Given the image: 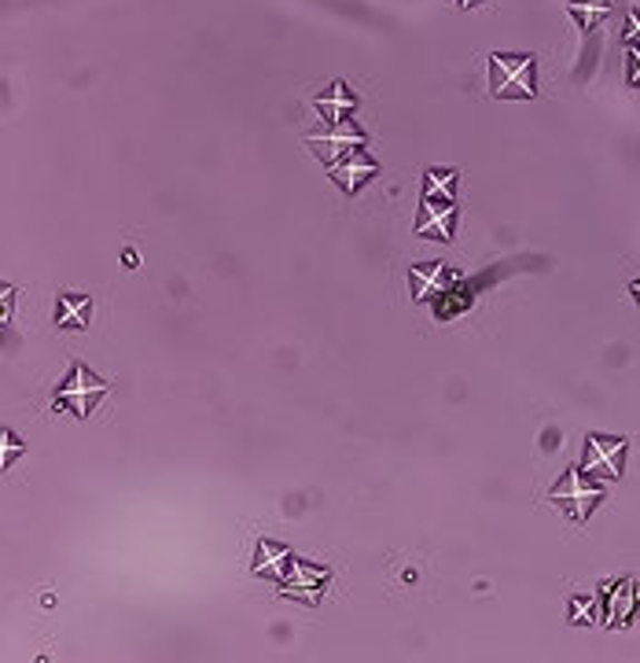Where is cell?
<instances>
[{
	"mask_svg": "<svg viewBox=\"0 0 640 663\" xmlns=\"http://www.w3.org/2000/svg\"><path fill=\"white\" fill-rule=\"evenodd\" d=\"M111 394V380L96 377L86 361H75L67 372V380L59 383V391L52 394V409H67L70 417H89L100 398Z\"/></svg>",
	"mask_w": 640,
	"mask_h": 663,
	"instance_id": "3",
	"label": "cell"
},
{
	"mask_svg": "<svg viewBox=\"0 0 640 663\" xmlns=\"http://www.w3.org/2000/svg\"><path fill=\"white\" fill-rule=\"evenodd\" d=\"M365 144H368V133L361 126H354V118H346V123H339V126H328L324 133H317V137H306V148L317 155L324 166L335 163L349 148H365Z\"/></svg>",
	"mask_w": 640,
	"mask_h": 663,
	"instance_id": "6",
	"label": "cell"
},
{
	"mask_svg": "<svg viewBox=\"0 0 640 663\" xmlns=\"http://www.w3.org/2000/svg\"><path fill=\"white\" fill-rule=\"evenodd\" d=\"M608 498V487L603 484H593L582 468H567L563 479L549 490V501L555 505V509H563V516L571 524H585L589 516H593L597 505Z\"/></svg>",
	"mask_w": 640,
	"mask_h": 663,
	"instance_id": "2",
	"label": "cell"
},
{
	"mask_svg": "<svg viewBox=\"0 0 640 663\" xmlns=\"http://www.w3.org/2000/svg\"><path fill=\"white\" fill-rule=\"evenodd\" d=\"M626 81L640 86V48H626Z\"/></svg>",
	"mask_w": 640,
	"mask_h": 663,
	"instance_id": "19",
	"label": "cell"
},
{
	"mask_svg": "<svg viewBox=\"0 0 640 663\" xmlns=\"http://www.w3.org/2000/svg\"><path fill=\"white\" fill-rule=\"evenodd\" d=\"M313 107H317V115H321L328 126H339V123H346L349 115H354L357 96H354V89L346 86V81H335V86H332L328 92L313 96Z\"/></svg>",
	"mask_w": 640,
	"mask_h": 663,
	"instance_id": "11",
	"label": "cell"
},
{
	"mask_svg": "<svg viewBox=\"0 0 640 663\" xmlns=\"http://www.w3.org/2000/svg\"><path fill=\"white\" fill-rule=\"evenodd\" d=\"M630 295H633V303L640 306V281H633V284H630Z\"/></svg>",
	"mask_w": 640,
	"mask_h": 663,
	"instance_id": "21",
	"label": "cell"
},
{
	"mask_svg": "<svg viewBox=\"0 0 640 663\" xmlns=\"http://www.w3.org/2000/svg\"><path fill=\"white\" fill-rule=\"evenodd\" d=\"M328 174L335 177V185H339L346 196H357V192L380 174V163L372 159L365 148H349L335 163H328Z\"/></svg>",
	"mask_w": 640,
	"mask_h": 663,
	"instance_id": "7",
	"label": "cell"
},
{
	"mask_svg": "<svg viewBox=\"0 0 640 663\" xmlns=\"http://www.w3.org/2000/svg\"><path fill=\"white\" fill-rule=\"evenodd\" d=\"M600 594H574L571 597V623L574 626H593L600 620Z\"/></svg>",
	"mask_w": 640,
	"mask_h": 663,
	"instance_id": "16",
	"label": "cell"
},
{
	"mask_svg": "<svg viewBox=\"0 0 640 663\" xmlns=\"http://www.w3.org/2000/svg\"><path fill=\"white\" fill-rule=\"evenodd\" d=\"M456 185H461V174H456L453 166H431L424 174V199L456 203Z\"/></svg>",
	"mask_w": 640,
	"mask_h": 663,
	"instance_id": "13",
	"label": "cell"
},
{
	"mask_svg": "<svg viewBox=\"0 0 640 663\" xmlns=\"http://www.w3.org/2000/svg\"><path fill=\"white\" fill-rule=\"evenodd\" d=\"M622 45H626V48H640V8H633L630 16H626V27H622Z\"/></svg>",
	"mask_w": 640,
	"mask_h": 663,
	"instance_id": "17",
	"label": "cell"
},
{
	"mask_svg": "<svg viewBox=\"0 0 640 663\" xmlns=\"http://www.w3.org/2000/svg\"><path fill=\"white\" fill-rule=\"evenodd\" d=\"M453 284H461V273L450 270L445 262H416L413 270H408V287H413L416 303H427L431 295L439 299L442 292H450Z\"/></svg>",
	"mask_w": 640,
	"mask_h": 663,
	"instance_id": "9",
	"label": "cell"
},
{
	"mask_svg": "<svg viewBox=\"0 0 640 663\" xmlns=\"http://www.w3.org/2000/svg\"><path fill=\"white\" fill-rule=\"evenodd\" d=\"M287 564H292V553L284 546H276V542H258V564H255V575L273 578V583H280Z\"/></svg>",
	"mask_w": 640,
	"mask_h": 663,
	"instance_id": "15",
	"label": "cell"
},
{
	"mask_svg": "<svg viewBox=\"0 0 640 663\" xmlns=\"http://www.w3.org/2000/svg\"><path fill=\"white\" fill-rule=\"evenodd\" d=\"M456 8H479V4H486V0H453Z\"/></svg>",
	"mask_w": 640,
	"mask_h": 663,
	"instance_id": "20",
	"label": "cell"
},
{
	"mask_svg": "<svg viewBox=\"0 0 640 663\" xmlns=\"http://www.w3.org/2000/svg\"><path fill=\"white\" fill-rule=\"evenodd\" d=\"M626 450L630 442L622 436H600V431H589L585 436V450H582V472L589 479H600V484H614L626 472Z\"/></svg>",
	"mask_w": 640,
	"mask_h": 663,
	"instance_id": "4",
	"label": "cell"
},
{
	"mask_svg": "<svg viewBox=\"0 0 640 663\" xmlns=\"http://www.w3.org/2000/svg\"><path fill=\"white\" fill-rule=\"evenodd\" d=\"M453 225H456V203L445 199H420V218H416V236L424 240H442L453 244Z\"/></svg>",
	"mask_w": 640,
	"mask_h": 663,
	"instance_id": "10",
	"label": "cell"
},
{
	"mask_svg": "<svg viewBox=\"0 0 640 663\" xmlns=\"http://www.w3.org/2000/svg\"><path fill=\"white\" fill-rule=\"evenodd\" d=\"M89 310H92V299L86 292H63L56 299V329H63V332L86 329Z\"/></svg>",
	"mask_w": 640,
	"mask_h": 663,
	"instance_id": "12",
	"label": "cell"
},
{
	"mask_svg": "<svg viewBox=\"0 0 640 663\" xmlns=\"http://www.w3.org/2000/svg\"><path fill=\"white\" fill-rule=\"evenodd\" d=\"M486 81L493 100H538V56L493 52L486 59Z\"/></svg>",
	"mask_w": 640,
	"mask_h": 663,
	"instance_id": "1",
	"label": "cell"
},
{
	"mask_svg": "<svg viewBox=\"0 0 640 663\" xmlns=\"http://www.w3.org/2000/svg\"><path fill=\"white\" fill-rule=\"evenodd\" d=\"M567 16L578 22L582 33H593L600 22L611 16V0H571V4H567Z\"/></svg>",
	"mask_w": 640,
	"mask_h": 663,
	"instance_id": "14",
	"label": "cell"
},
{
	"mask_svg": "<svg viewBox=\"0 0 640 663\" xmlns=\"http://www.w3.org/2000/svg\"><path fill=\"white\" fill-rule=\"evenodd\" d=\"M328 578H332L328 568H317V564L292 557V564H287V572H284V578H280L276 586H280L287 597H298V601H306V605H317V601H321V589H324V583H328Z\"/></svg>",
	"mask_w": 640,
	"mask_h": 663,
	"instance_id": "8",
	"label": "cell"
},
{
	"mask_svg": "<svg viewBox=\"0 0 640 663\" xmlns=\"http://www.w3.org/2000/svg\"><path fill=\"white\" fill-rule=\"evenodd\" d=\"M600 620L603 626H611V631H630L633 620L640 616V583L637 578H614V583H603L600 586Z\"/></svg>",
	"mask_w": 640,
	"mask_h": 663,
	"instance_id": "5",
	"label": "cell"
},
{
	"mask_svg": "<svg viewBox=\"0 0 640 663\" xmlns=\"http://www.w3.org/2000/svg\"><path fill=\"white\" fill-rule=\"evenodd\" d=\"M27 446H22L19 439H16V431L11 428H4V457H0V468H11V461H16V454H22Z\"/></svg>",
	"mask_w": 640,
	"mask_h": 663,
	"instance_id": "18",
	"label": "cell"
}]
</instances>
